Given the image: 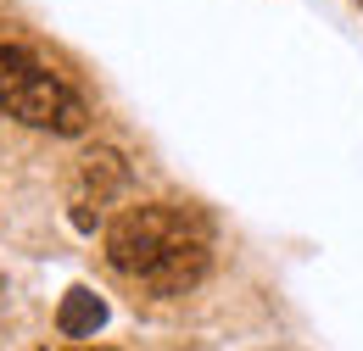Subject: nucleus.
Returning a JSON list of instances; mask_svg holds the SVG:
<instances>
[{"mask_svg":"<svg viewBox=\"0 0 363 351\" xmlns=\"http://www.w3.org/2000/svg\"><path fill=\"white\" fill-rule=\"evenodd\" d=\"M106 267L140 296H190L213 267V223L184 201H135L118 207L106 234Z\"/></svg>","mask_w":363,"mask_h":351,"instance_id":"1","label":"nucleus"},{"mask_svg":"<svg viewBox=\"0 0 363 351\" xmlns=\"http://www.w3.org/2000/svg\"><path fill=\"white\" fill-rule=\"evenodd\" d=\"M0 301H6V273H0Z\"/></svg>","mask_w":363,"mask_h":351,"instance_id":"6","label":"nucleus"},{"mask_svg":"<svg viewBox=\"0 0 363 351\" xmlns=\"http://www.w3.org/2000/svg\"><path fill=\"white\" fill-rule=\"evenodd\" d=\"M67 351H106V346H67Z\"/></svg>","mask_w":363,"mask_h":351,"instance_id":"5","label":"nucleus"},{"mask_svg":"<svg viewBox=\"0 0 363 351\" xmlns=\"http://www.w3.org/2000/svg\"><path fill=\"white\" fill-rule=\"evenodd\" d=\"M358 6H363V0H358Z\"/></svg>","mask_w":363,"mask_h":351,"instance_id":"7","label":"nucleus"},{"mask_svg":"<svg viewBox=\"0 0 363 351\" xmlns=\"http://www.w3.org/2000/svg\"><path fill=\"white\" fill-rule=\"evenodd\" d=\"M129 190V156L118 145H90L73 168H67V223L79 234H95L112 223V207Z\"/></svg>","mask_w":363,"mask_h":351,"instance_id":"3","label":"nucleus"},{"mask_svg":"<svg viewBox=\"0 0 363 351\" xmlns=\"http://www.w3.org/2000/svg\"><path fill=\"white\" fill-rule=\"evenodd\" d=\"M101 323H106V301L95 296L90 284H73L62 296V307H56V335L62 340H90Z\"/></svg>","mask_w":363,"mask_h":351,"instance_id":"4","label":"nucleus"},{"mask_svg":"<svg viewBox=\"0 0 363 351\" xmlns=\"http://www.w3.org/2000/svg\"><path fill=\"white\" fill-rule=\"evenodd\" d=\"M0 112L45 134H84L90 129V100L67 84L56 67H45L28 45L0 40Z\"/></svg>","mask_w":363,"mask_h":351,"instance_id":"2","label":"nucleus"}]
</instances>
